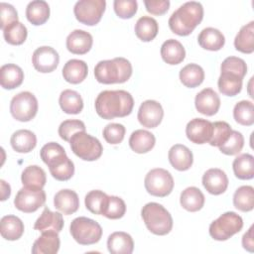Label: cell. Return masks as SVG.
Wrapping results in <instances>:
<instances>
[{"mask_svg":"<svg viewBox=\"0 0 254 254\" xmlns=\"http://www.w3.org/2000/svg\"><path fill=\"white\" fill-rule=\"evenodd\" d=\"M108 195L99 190H93L87 192L84 198L85 207L92 213L102 215Z\"/></svg>","mask_w":254,"mask_h":254,"instance_id":"44","label":"cell"},{"mask_svg":"<svg viewBox=\"0 0 254 254\" xmlns=\"http://www.w3.org/2000/svg\"><path fill=\"white\" fill-rule=\"evenodd\" d=\"M54 205L60 212L69 215L78 209L79 198L74 190H61L54 196Z\"/></svg>","mask_w":254,"mask_h":254,"instance_id":"18","label":"cell"},{"mask_svg":"<svg viewBox=\"0 0 254 254\" xmlns=\"http://www.w3.org/2000/svg\"><path fill=\"white\" fill-rule=\"evenodd\" d=\"M10 112L13 118L21 122L32 120L38 112V100L30 91L16 94L10 102Z\"/></svg>","mask_w":254,"mask_h":254,"instance_id":"9","label":"cell"},{"mask_svg":"<svg viewBox=\"0 0 254 254\" xmlns=\"http://www.w3.org/2000/svg\"><path fill=\"white\" fill-rule=\"evenodd\" d=\"M202 185L209 193L218 195L226 190L228 187V178L224 171L212 168L203 174Z\"/></svg>","mask_w":254,"mask_h":254,"instance_id":"16","label":"cell"},{"mask_svg":"<svg viewBox=\"0 0 254 254\" xmlns=\"http://www.w3.org/2000/svg\"><path fill=\"white\" fill-rule=\"evenodd\" d=\"M59 103L66 114H78L83 108V100L80 94L72 89H64L61 92Z\"/></svg>","mask_w":254,"mask_h":254,"instance_id":"32","label":"cell"},{"mask_svg":"<svg viewBox=\"0 0 254 254\" xmlns=\"http://www.w3.org/2000/svg\"><path fill=\"white\" fill-rule=\"evenodd\" d=\"M220 69L221 72L233 73L243 79V77L247 73V64L245 61L240 58L228 57L222 62Z\"/></svg>","mask_w":254,"mask_h":254,"instance_id":"45","label":"cell"},{"mask_svg":"<svg viewBox=\"0 0 254 254\" xmlns=\"http://www.w3.org/2000/svg\"><path fill=\"white\" fill-rule=\"evenodd\" d=\"M88 73V67L85 62L81 60L72 59L65 63L63 67V76L65 81L77 84L82 82Z\"/></svg>","mask_w":254,"mask_h":254,"instance_id":"23","label":"cell"},{"mask_svg":"<svg viewBox=\"0 0 254 254\" xmlns=\"http://www.w3.org/2000/svg\"><path fill=\"white\" fill-rule=\"evenodd\" d=\"M146 10L153 15H163L170 8L169 0H145L144 1Z\"/></svg>","mask_w":254,"mask_h":254,"instance_id":"53","label":"cell"},{"mask_svg":"<svg viewBox=\"0 0 254 254\" xmlns=\"http://www.w3.org/2000/svg\"><path fill=\"white\" fill-rule=\"evenodd\" d=\"M125 132L126 129L122 124L110 123L104 127L102 134L107 143L111 145H117L123 141Z\"/></svg>","mask_w":254,"mask_h":254,"instance_id":"50","label":"cell"},{"mask_svg":"<svg viewBox=\"0 0 254 254\" xmlns=\"http://www.w3.org/2000/svg\"><path fill=\"white\" fill-rule=\"evenodd\" d=\"M10 143L12 148L18 153H29L37 145L35 133L27 129H21L14 132L11 136Z\"/></svg>","mask_w":254,"mask_h":254,"instance_id":"29","label":"cell"},{"mask_svg":"<svg viewBox=\"0 0 254 254\" xmlns=\"http://www.w3.org/2000/svg\"><path fill=\"white\" fill-rule=\"evenodd\" d=\"M204 79L203 68L196 64H189L180 71L181 82L190 88H194L202 83Z\"/></svg>","mask_w":254,"mask_h":254,"instance_id":"35","label":"cell"},{"mask_svg":"<svg viewBox=\"0 0 254 254\" xmlns=\"http://www.w3.org/2000/svg\"><path fill=\"white\" fill-rule=\"evenodd\" d=\"M159 25L157 21L150 16H142L135 24V34L143 42L154 40L158 34Z\"/></svg>","mask_w":254,"mask_h":254,"instance_id":"36","label":"cell"},{"mask_svg":"<svg viewBox=\"0 0 254 254\" xmlns=\"http://www.w3.org/2000/svg\"><path fill=\"white\" fill-rule=\"evenodd\" d=\"M0 184H1V200L4 201L10 196L11 188H10L9 184H7L4 180H1Z\"/></svg>","mask_w":254,"mask_h":254,"instance_id":"55","label":"cell"},{"mask_svg":"<svg viewBox=\"0 0 254 254\" xmlns=\"http://www.w3.org/2000/svg\"><path fill=\"white\" fill-rule=\"evenodd\" d=\"M59 232L45 231L34 242L32 247L33 254H56L60 249Z\"/></svg>","mask_w":254,"mask_h":254,"instance_id":"21","label":"cell"},{"mask_svg":"<svg viewBox=\"0 0 254 254\" xmlns=\"http://www.w3.org/2000/svg\"><path fill=\"white\" fill-rule=\"evenodd\" d=\"M0 232L6 240H18L24 233V223L18 216L5 215L0 221Z\"/></svg>","mask_w":254,"mask_h":254,"instance_id":"28","label":"cell"},{"mask_svg":"<svg viewBox=\"0 0 254 254\" xmlns=\"http://www.w3.org/2000/svg\"><path fill=\"white\" fill-rule=\"evenodd\" d=\"M213 131L211 139L209 140V144L213 147H220L223 145L231 134V127L225 121H216L212 123Z\"/></svg>","mask_w":254,"mask_h":254,"instance_id":"46","label":"cell"},{"mask_svg":"<svg viewBox=\"0 0 254 254\" xmlns=\"http://www.w3.org/2000/svg\"><path fill=\"white\" fill-rule=\"evenodd\" d=\"M26 17L35 26L45 24L50 17L49 4L44 0L31 1L26 8Z\"/></svg>","mask_w":254,"mask_h":254,"instance_id":"30","label":"cell"},{"mask_svg":"<svg viewBox=\"0 0 254 254\" xmlns=\"http://www.w3.org/2000/svg\"><path fill=\"white\" fill-rule=\"evenodd\" d=\"M161 57L163 61L169 64H179L186 57L184 46L175 39L165 41L161 47Z\"/></svg>","mask_w":254,"mask_h":254,"instance_id":"27","label":"cell"},{"mask_svg":"<svg viewBox=\"0 0 254 254\" xmlns=\"http://www.w3.org/2000/svg\"><path fill=\"white\" fill-rule=\"evenodd\" d=\"M60 62L58 52L49 46H43L36 49L32 56V64L36 70L42 73L54 71Z\"/></svg>","mask_w":254,"mask_h":254,"instance_id":"12","label":"cell"},{"mask_svg":"<svg viewBox=\"0 0 254 254\" xmlns=\"http://www.w3.org/2000/svg\"><path fill=\"white\" fill-rule=\"evenodd\" d=\"M141 216L146 227L153 234L166 235L173 228L171 213L158 202L146 203L141 210Z\"/></svg>","mask_w":254,"mask_h":254,"instance_id":"4","label":"cell"},{"mask_svg":"<svg viewBox=\"0 0 254 254\" xmlns=\"http://www.w3.org/2000/svg\"><path fill=\"white\" fill-rule=\"evenodd\" d=\"M217 85L222 94L227 96H235L242 89V78L233 73L221 72L218 77Z\"/></svg>","mask_w":254,"mask_h":254,"instance_id":"38","label":"cell"},{"mask_svg":"<svg viewBox=\"0 0 254 254\" xmlns=\"http://www.w3.org/2000/svg\"><path fill=\"white\" fill-rule=\"evenodd\" d=\"M169 161L173 168L178 171H187L192 166L193 156L191 151L185 145L176 144L169 150Z\"/></svg>","mask_w":254,"mask_h":254,"instance_id":"19","label":"cell"},{"mask_svg":"<svg viewBox=\"0 0 254 254\" xmlns=\"http://www.w3.org/2000/svg\"><path fill=\"white\" fill-rule=\"evenodd\" d=\"M113 8L119 18L130 19L136 14L138 4L136 0H115Z\"/></svg>","mask_w":254,"mask_h":254,"instance_id":"51","label":"cell"},{"mask_svg":"<svg viewBox=\"0 0 254 254\" xmlns=\"http://www.w3.org/2000/svg\"><path fill=\"white\" fill-rule=\"evenodd\" d=\"M132 75L131 63L125 58H114L113 60L100 61L94 67L96 80L103 84L123 83Z\"/></svg>","mask_w":254,"mask_h":254,"instance_id":"3","label":"cell"},{"mask_svg":"<svg viewBox=\"0 0 254 254\" xmlns=\"http://www.w3.org/2000/svg\"><path fill=\"white\" fill-rule=\"evenodd\" d=\"M213 125L210 121L202 118L191 119L186 127L188 139L194 144H205L211 139Z\"/></svg>","mask_w":254,"mask_h":254,"instance_id":"14","label":"cell"},{"mask_svg":"<svg viewBox=\"0 0 254 254\" xmlns=\"http://www.w3.org/2000/svg\"><path fill=\"white\" fill-rule=\"evenodd\" d=\"M21 181L23 186L27 187H37V188H44L47 182V177L45 171L37 166L32 165L28 166L22 173Z\"/></svg>","mask_w":254,"mask_h":254,"instance_id":"40","label":"cell"},{"mask_svg":"<svg viewBox=\"0 0 254 254\" xmlns=\"http://www.w3.org/2000/svg\"><path fill=\"white\" fill-rule=\"evenodd\" d=\"M242 246L249 252L254 251V240H253V226H251L242 237Z\"/></svg>","mask_w":254,"mask_h":254,"instance_id":"54","label":"cell"},{"mask_svg":"<svg viewBox=\"0 0 254 254\" xmlns=\"http://www.w3.org/2000/svg\"><path fill=\"white\" fill-rule=\"evenodd\" d=\"M105 7V0H79L73 7V13L79 23L94 26L101 20Z\"/></svg>","mask_w":254,"mask_h":254,"instance_id":"10","label":"cell"},{"mask_svg":"<svg viewBox=\"0 0 254 254\" xmlns=\"http://www.w3.org/2000/svg\"><path fill=\"white\" fill-rule=\"evenodd\" d=\"M243 227V219L234 211H227L209 225V235L217 241H225Z\"/></svg>","mask_w":254,"mask_h":254,"instance_id":"7","label":"cell"},{"mask_svg":"<svg viewBox=\"0 0 254 254\" xmlns=\"http://www.w3.org/2000/svg\"><path fill=\"white\" fill-rule=\"evenodd\" d=\"M233 117L237 123L243 126H251L254 123V105L252 101L241 100L233 108Z\"/></svg>","mask_w":254,"mask_h":254,"instance_id":"41","label":"cell"},{"mask_svg":"<svg viewBox=\"0 0 254 254\" xmlns=\"http://www.w3.org/2000/svg\"><path fill=\"white\" fill-rule=\"evenodd\" d=\"M28 31L24 24L19 21L13 22L3 30V36L5 41L14 46L22 45L27 39Z\"/></svg>","mask_w":254,"mask_h":254,"instance_id":"42","label":"cell"},{"mask_svg":"<svg viewBox=\"0 0 254 254\" xmlns=\"http://www.w3.org/2000/svg\"><path fill=\"white\" fill-rule=\"evenodd\" d=\"M126 212L125 201L116 195H108L102 215L109 219H119L124 216Z\"/></svg>","mask_w":254,"mask_h":254,"instance_id":"43","label":"cell"},{"mask_svg":"<svg viewBox=\"0 0 254 254\" xmlns=\"http://www.w3.org/2000/svg\"><path fill=\"white\" fill-rule=\"evenodd\" d=\"M107 248L111 254H131L134 249V241L130 234L116 231L108 236Z\"/></svg>","mask_w":254,"mask_h":254,"instance_id":"22","label":"cell"},{"mask_svg":"<svg viewBox=\"0 0 254 254\" xmlns=\"http://www.w3.org/2000/svg\"><path fill=\"white\" fill-rule=\"evenodd\" d=\"M24 72L22 68L14 64H7L0 68V83L5 89H14L22 84Z\"/></svg>","mask_w":254,"mask_h":254,"instance_id":"25","label":"cell"},{"mask_svg":"<svg viewBox=\"0 0 254 254\" xmlns=\"http://www.w3.org/2000/svg\"><path fill=\"white\" fill-rule=\"evenodd\" d=\"M71 151L81 160L95 161L102 155L103 148L100 141L85 131L76 132L69 140Z\"/></svg>","mask_w":254,"mask_h":254,"instance_id":"6","label":"cell"},{"mask_svg":"<svg viewBox=\"0 0 254 254\" xmlns=\"http://www.w3.org/2000/svg\"><path fill=\"white\" fill-rule=\"evenodd\" d=\"M198 45L207 51H219L225 44V38L223 34L212 27H207L201 30L197 37Z\"/></svg>","mask_w":254,"mask_h":254,"instance_id":"24","label":"cell"},{"mask_svg":"<svg viewBox=\"0 0 254 254\" xmlns=\"http://www.w3.org/2000/svg\"><path fill=\"white\" fill-rule=\"evenodd\" d=\"M194 105L199 113L212 116L217 113L220 107V98L212 88L207 87L196 94Z\"/></svg>","mask_w":254,"mask_h":254,"instance_id":"15","label":"cell"},{"mask_svg":"<svg viewBox=\"0 0 254 254\" xmlns=\"http://www.w3.org/2000/svg\"><path fill=\"white\" fill-rule=\"evenodd\" d=\"M234 47L243 54L254 52V21L241 27L234 39Z\"/></svg>","mask_w":254,"mask_h":254,"instance_id":"33","label":"cell"},{"mask_svg":"<svg viewBox=\"0 0 254 254\" xmlns=\"http://www.w3.org/2000/svg\"><path fill=\"white\" fill-rule=\"evenodd\" d=\"M80 131H85V125L82 121H80L78 119L64 120L61 123V125L59 127L60 137L66 142H69V140L73 134H75L76 132H80Z\"/></svg>","mask_w":254,"mask_h":254,"instance_id":"49","label":"cell"},{"mask_svg":"<svg viewBox=\"0 0 254 254\" xmlns=\"http://www.w3.org/2000/svg\"><path fill=\"white\" fill-rule=\"evenodd\" d=\"M46 202V192L42 188L24 186L15 196L14 205L20 211L31 213L38 210Z\"/></svg>","mask_w":254,"mask_h":254,"instance_id":"11","label":"cell"},{"mask_svg":"<svg viewBox=\"0 0 254 254\" xmlns=\"http://www.w3.org/2000/svg\"><path fill=\"white\" fill-rule=\"evenodd\" d=\"M174 179L171 173L162 168H156L148 172L145 177L144 185L146 190L158 197L169 195L174 189Z\"/></svg>","mask_w":254,"mask_h":254,"instance_id":"8","label":"cell"},{"mask_svg":"<svg viewBox=\"0 0 254 254\" xmlns=\"http://www.w3.org/2000/svg\"><path fill=\"white\" fill-rule=\"evenodd\" d=\"M180 203L186 210L195 212L202 208L204 204V195L199 189L189 187L182 191Z\"/></svg>","mask_w":254,"mask_h":254,"instance_id":"31","label":"cell"},{"mask_svg":"<svg viewBox=\"0 0 254 254\" xmlns=\"http://www.w3.org/2000/svg\"><path fill=\"white\" fill-rule=\"evenodd\" d=\"M95 111L103 119L128 116L133 109L134 99L126 90H103L95 99Z\"/></svg>","mask_w":254,"mask_h":254,"instance_id":"1","label":"cell"},{"mask_svg":"<svg viewBox=\"0 0 254 254\" xmlns=\"http://www.w3.org/2000/svg\"><path fill=\"white\" fill-rule=\"evenodd\" d=\"M243 146H244L243 135L238 131L232 130L227 141L218 148L222 154H225L228 156H233V155H237L238 153H240Z\"/></svg>","mask_w":254,"mask_h":254,"instance_id":"47","label":"cell"},{"mask_svg":"<svg viewBox=\"0 0 254 254\" xmlns=\"http://www.w3.org/2000/svg\"><path fill=\"white\" fill-rule=\"evenodd\" d=\"M234 206L243 212L251 211L254 207V189L251 186L238 188L233 194Z\"/></svg>","mask_w":254,"mask_h":254,"instance_id":"39","label":"cell"},{"mask_svg":"<svg viewBox=\"0 0 254 254\" xmlns=\"http://www.w3.org/2000/svg\"><path fill=\"white\" fill-rule=\"evenodd\" d=\"M233 172L239 180H251L254 177V157L251 154H241L232 163Z\"/></svg>","mask_w":254,"mask_h":254,"instance_id":"37","label":"cell"},{"mask_svg":"<svg viewBox=\"0 0 254 254\" xmlns=\"http://www.w3.org/2000/svg\"><path fill=\"white\" fill-rule=\"evenodd\" d=\"M164 117V110L162 105L156 100L144 101L138 110V121L143 127L156 128Z\"/></svg>","mask_w":254,"mask_h":254,"instance_id":"13","label":"cell"},{"mask_svg":"<svg viewBox=\"0 0 254 254\" xmlns=\"http://www.w3.org/2000/svg\"><path fill=\"white\" fill-rule=\"evenodd\" d=\"M156 143L154 134L147 130L138 129L132 132L129 138V146L135 153L144 154L151 151Z\"/></svg>","mask_w":254,"mask_h":254,"instance_id":"26","label":"cell"},{"mask_svg":"<svg viewBox=\"0 0 254 254\" xmlns=\"http://www.w3.org/2000/svg\"><path fill=\"white\" fill-rule=\"evenodd\" d=\"M93 44L92 36L83 30L76 29L66 38V49L74 55H84L90 51Z\"/></svg>","mask_w":254,"mask_h":254,"instance_id":"17","label":"cell"},{"mask_svg":"<svg viewBox=\"0 0 254 254\" xmlns=\"http://www.w3.org/2000/svg\"><path fill=\"white\" fill-rule=\"evenodd\" d=\"M48 167L53 178L61 182L69 180L74 174V165L66 155L57 159Z\"/></svg>","mask_w":254,"mask_h":254,"instance_id":"34","label":"cell"},{"mask_svg":"<svg viewBox=\"0 0 254 254\" xmlns=\"http://www.w3.org/2000/svg\"><path fill=\"white\" fill-rule=\"evenodd\" d=\"M202 5L196 1H189L173 12L169 18V27L179 36H189L202 21Z\"/></svg>","mask_w":254,"mask_h":254,"instance_id":"2","label":"cell"},{"mask_svg":"<svg viewBox=\"0 0 254 254\" xmlns=\"http://www.w3.org/2000/svg\"><path fill=\"white\" fill-rule=\"evenodd\" d=\"M0 16H1V22H0V28L2 31L10 25L13 22L18 21V13L16 9L9 3L1 2L0 3Z\"/></svg>","mask_w":254,"mask_h":254,"instance_id":"52","label":"cell"},{"mask_svg":"<svg viewBox=\"0 0 254 254\" xmlns=\"http://www.w3.org/2000/svg\"><path fill=\"white\" fill-rule=\"evenodd\" d=\"M72 238L80 245H92L97 243L102 236V228L95 220L79 216L74 218L69 226Z\"/></svg>","mask_w":254,"mask_h":254,"instance_id":"5","label":"cell"},{"mask_svg":"<svg viewBox=\"0 0 254 254\" xmlns=\"http://www.w3.org/2000/svg\"><path fill=\"white\" fill-rule=\"evenodd\" d=\"M64 218L60 212H54L49 207H45L40 217L34 224V229L41 232L56 231L61 232L64 227Z\"/></svg>","mask_w":254,"mask_h":254,"instance_id":"20","label":"cell"},{"mask_svg":"<svg viewBox=\"0 0 254 254\" xmlns=\"http://www.w3.org/2000/svg\"><path fill=\"white\" fill-rule=\"evenodd\" d=\"M64 155H66V153L64 147L56 142L47 143L42 147L40 151L41 159L47 166H49L51 163Z\"/></svg>","mask_w":254,"mask_h":254,"instance_id":"48","label":"cell"}]
</instances>
